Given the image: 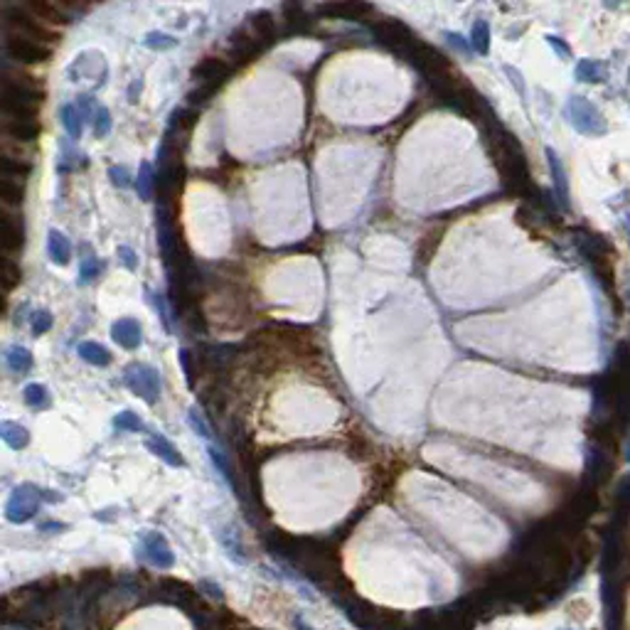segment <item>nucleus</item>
I'll return each instance as SVG.
<instances>
[{"label": "nucleus", "mask_w": 630, "mask_h": 630, "mask_svg": "<svg viewBox=\"0 0 630 630\" xmlns=\"http://www.w3.org/2000/svg\"><path fill=\"white\" fill-rule=\"evenodd\" d=\"M45 94L33 76H15L3 86V111L15 121H35L40 116Z\"/></svg>", "instance_id": "obj_1"}, {"label": "nucleus", "mask_w": 630, "mask_h": 630, "mask_svg": "<svg viewBox=\"0 0 630 630\" xmlns=\"http://www.w3.org/2000/svg\"><path fill=\"white\" fill-rule=\"evenodd\" d=\"M564 113L569 118V123L583 136H606L608 123L603 118V113L598 111L591 101H586L583 96H571L564 106Z\"/></svg>", "instance_id": "obj_2"}, {"label": "nucleus", "mask_w": 630, "mask_h": 630, "mask_svg": "<svg viewBox=\"0 0 630 630\" xmlns=\"http://www.w3.org/2000/svg\"><path fill=\"white\" fill-rule=\"evenodd\" d=\"M5 23H8V33L38 40V42H42V45L55 42L57 40V33H52L45 23H40L30 10H20V8L8 10V13H5Z\"/></svg>", "instance_id": "obj_3"}, {"label": "nucleus", "mask_w": 630, "mask_h": 630, "mask_svg": "<svg viewBox=\"0 0 630 630\" xmlns=\"http://www.w3.org/2000/svg\"><path fill=\"white\" fill-rule=\"evenodd\" d=\"M372 33L379 38V42H384L386 47L396 50V52H401V55H406L416 42H419V38H416V35L396 18L374 20V23H372Z\"/></svg>", "instance_id": "obj_4"}, {"label": "nucleus", "mask_w": 630, "mask_h": 630, "mask_svg": "<svg viewBox=\"0 0 630 630\" xmlns=\"http://www.w3.org/2000/svg\"><path fill=\"white\" fill-rule=\"evenodd\" d=\"M5 50L20 64H45V62L52 57V47L50 45H42L38 40L23 38V35H13L8 33V40H5Z\"/></svg>", "instance_id": "obj_5"}, {"label": "nucleus", "mask_w": 630, "mask_h": 630, "mask_svg": "<svg viewBox=\"0 0 630 630\" xmlns=\"http://www.w3.org/2000/svg\"><path fill=\"white\" fill-rule=\"evenodd\" d=\"M38 508H40V493L33 485H23V488H18L10 495L8 505H5V517L15 525L28 522V520L35 517Z\"/></svg>", "instance_id": "obj_6"}, {"label": "nucleus", "mask_w": 630, "mask_h": 630, "mask_svg": "<svg viewBox=\"0 0 630 630\" xmlns=\"http://www.w3.org/2000/svg\"><path fill=\"white\" fill-rule=\"evenodd\" d=\"M229 71H231L229 62L222 59V57H205V59H200L197 64L193 67L195 81H197L200 86H207L212 91L229 76Z\"/></svg>", "instance_id": "obj_7"}, {"label": "nucleus", "mask_w": 630, "mask_h": 630, "mask_svg": "<svg viewBox=\"0 0 630 630\" xmlns=\"http://www.w3.org/2000/svg\"><path fill=\"white\" fill-rule=\"evenodd\" d=\"M141 556L151 566H158V569H170V566L175 564V554L170 551V546H168V542H165V537L158 534V532L143 534V539H141Z\"/></svg>", "instance_id": "obj_8"}, {"label": "nucleus", "mask_w": 630, "mask_h": 630, "mask_svg": "<svg viewBox=\"0 0 630 630\" xmlns=\"http://www.w3.org/2000/svg\"><path fill=\"white\" fill-rule=\"evenodd\" d=\"M126 382H128V386H131L133 391H138V394H141L146 401H151V404L156 401V394H158V374L151 367H143V365H138V367H131V370H128Z\"/></svg>", "instance_id": "obj_9"}, {"label": "nucleus", "mask_w": 630, "mask_h": 630, "mask_svg": "<svg viewBox=\"0 0 630 630\" xmlns=\"http://www.w3.org/2000/svg\"><path fill=\"white\" fill-rule=\"evenodd\" d=\"M0 246L3 251L13 254V251H20L25 246V229L18 219H13V214L3 212L0 214Z\"/></svg>", "instance_id": "obj_10"}, {"label": "nucleus", "mask_w": 630, "mask_h": 630, "mask_svg": "<svg viewBox=\"0 0 630 630\" xmlns=\"http://www.w3.org/2000/svg\"><path fill=\"white\" fill-rule=\"evenodd\" d=\"M261 50H263V45L254 38V35H246V33H234V35H231L229 52L236 62H239V64H246V62L256 59V55H259Z\"/></svg>", "instance_id": "obj_11"}, {"label": "nucleus", "mask_w": 630, "mask_h": 630, "mask_svg": "<svg viewBox=\"0 0 630 630\" xmlns=\"http://www.w3.org/2000/svg\"><path fill=\"white\" fill-rule=\"evenodd\" d=\"M3 131L10 141L15 143H33L40 138V123L38 121H15V118H5Z\"/></svg>", "instance_id": "obj_12"}, {"label": "nucleus", "mask_w": 630, "mask_h": 630, "mask_svg": "<svg viewBox=\"0 0 630 630\" xmlns=\"http://www.w3.org/2000/svg\"><path fill=\"white\" fill-rule=\"evenodd\" d=\"M28 10L45 25H67L69 23V15H67L57 3H50V0H33V3L28 5Z\"/></svg>", "instance_id": "obj_13"}, {"label": "nucleus", "mask_w": 630, "mask_h": 630, "mask_svg": "<svg viewBox=\"0 0 630 630\" xmlns=\"http://www.w3.org/2000/svg\"><path fill=\"white\" fill-rule=\"evenodd\" d=\"M325 15H333V18H348V20H365L367 15H372L374 10H372V5H365V3H330V5H323Z\"/></svg>", "instance_id": "obj_14"}, {"label": "nucleus", "mask_w": 630, "mask_h": 630, "mask_svg": "<svg viewBox=\"0 0 630 630\" xmlns=\"http://www.w3.org/2000/svg\"><path fill=\"white\" fill-rule=\"evenodd\" d=\"M113 338H116L118 345L133 350L138 343H141V328H138V323L133 318H123L113 325Z\"/></svg>", "instance_id": "obj_15"}, {"label": "nucleus", "mask_w": 630, "mask_h": 630, "mask_svg": "<svg viewBox=\"0 0 630 630\" xmlns=\"http://www.w3.org/2000/svg\"><path fill=\"white\" fill-rule=\"evenodd\" d=\"M251 35H254L261 45L273 42V38H276V20H273V15L271 13L251 15Z\"/></svg>", "instance_id": "obj_16"}, {"label": "nucleus", "mask_w": 630, "mask_h": 630, "mask_svg": "<svg viewBox=\"0 0 630 630\" xmlns=\"http://www.w3.org/2000/svg\"><path fill=\"white\" fill-rule=\"evenodd\" d=\"M0 281H3L5 293L18 288L20 281H23V268H20V263H15L10 259V256H3V259H0Z\"/></svg>", "instance_id": "obj_17"}, {"label": "nucleus", "mask_w": 630, "mask_h": 630, "mask_svg": "<svg viewBox=\"0 0 630 630\" xmlns=\"http://www.w3.org/2000/svg\"><path fill=\"white\" fill-rule=\"evenodd\" d=\"M30 170H33V168H30L28 160L8 158V156L0 158V173H3V178H8V180H15V183H20V180L28 178Z\"/></svg>", "instance_id": "obj_18"}, {"label": "nucleus", "mask_w": 630, "mask_h": 630, "mask_svg": "<svg viewBox=\"0 0 630 630\" xmlns=\"http://www.w3.org/2000/svg\"><path fill=\"white\" fill-rule=\"evenodd\" d=\"M148 448H151V451L156 453L158 458H163L168 466H183V456H180V453L173 448V443L165 441L163 436L151 438V441H148Z\"/></svg>", "instance_id": "obj_19"}, {"label": "nucleus", "mask_w": 630, "mask_h": 630, "mask_svg": "<svg viewBox=\"0 0 630 630\" xmlns=\"http://www.w3.org/2000/svg\"><path fill=\"white\" fill-rule=\"evenodd\" d=\"M546 158H549V168H551V178H554V185L556 190H559V200L566 205V200H569V190H566V175H564V168H561L559 158H556L554 151H546Z\"/></svg>", "instance_id": "obj_20"}, {"label": "nucleus", "mask_w": 630, "mask_h": 630, "mask_svg": "<svg viewBox=\"0 0 630 630\" xmlns=\"http://www.w3.org/2000/svg\"><path fill=\"white\" fill-rule=\"evenodd\" d=\"M50 254H52V259L57 263L69 261L71 246H69V241H67L64 234H59V231H50Z\"/></svg>", "instance_id": "obj_21"}, {"label": "nucleus", "mask_w": 630, "mask_h": 630, "mask_svg": "<svg viewBox=\"0 0 630 630\" xmlns=\"http://www.w3.org/2000/svg\"><path fill=\"white\" fill-rule=\"evenodd\" d=\"M0 200H3L5 205H23V200H25L23 185L15 183V180L0 178Z\"/></svg>", "instance_id": "obj_22"}, {"label": "nucleus", "mask_w": 630, "mask_h": 630, "mask_svg": "<svg viewBox=\"0 0 630 630\" xmlns=\"http://www.w3.org/2000/svg\"><path fill=\"white\" fill-rule=\"evenodd\" d=\"M79 355L86 360V362L101 365V367L111 362V355L106 353V348H101V345H96V343H81L79 345Z\"/></svg>", "instance_id": "obj_23"}, {"label": "nucleus", "mask_w": 630, "mask_h": 630, "mask_svg": "<svg viewBox=\"0 0 630 630\" xmlns=\"http://www.w3.org/2000/svg\"><path fill=\"white\" fill-rule=\"evenodd\" d=\"M3 438L8 441V446H13V448H23V446H28V441H30L28 431H25L20 423H10V421L3 423Z\"/></svg>", "instance_id": "obj_24"}, {"label": "nucleus", "mask_w": 630, "mask_h": 630, "mask_svg": "<svg viewBox=\"0 0 630 630\" xmlns=\"http://www.w3.org/2000/svg\"><path fill=\"white\" fill-rule=\"evenodd\" d=\"M576 79L581 81H601V64L596 59H581L576 67Z\"/></svg>", "instance_id": "obj_25"}, {"label": "nucleus", "mask_w": 630, "mask_h": 630, "mask_svg": "<svg viewBox=\"0 0 630 630\" xmlns=\"http://www.w3.org/2000/svg\"><path fill=\"white\" fill-rule=\"evenodd\" d=\"M488 40H490V33H488V25L483 23V20H478V23L473 25V35H471V42H473V50L480 55H488Z\"/></svg>", "instance_id": "obj_26"}, {"label": "nucleus", "mask_w": 630, "mask_h": 630, "mask_svg": "<svg viewBox=\"0 0 630 630\" xmlns=\"http://www.w3.org/2000/svg\"><path fill=\"white\" fill-rule=\"evenodd\" d=\"M195 123H197V111H193V108H180V111H175L173 128H178V131H183V133H190Z\"/></svg>", "instance_id": "obj_27"}, {"label": "nucleus", "mask_w": 630, "mask_h": 630, "mask_svg": "<svg viewBox=\"0 0 630 630\" xmlns=\"http://www.w3.org/2000/svg\"><path fill=\"white\" fill-rule=\"evenodd\" d=\"M8 362H10V367H13L15 372H28L30 365H33V357H30L28 350L13 348V350H10V355H8Z\"/></svg>", "instance_id": "obj_28"}, {"label": "nucleus", "mask_w": 630, "mask_h": 630, "mask_svg": "<svg viewBox=\"0 0 630 630\" xmlns=\"http://www.w3.org/2000/svg\"><path fill=\"white\" fill-rule=\"evenodd\" d=\"M25 401H28L30 406L47 404V391H45V386H40V384H30L28 389H25Z\"/></svg>", "instance_id": "obj_29"}, {"label": "nucleus", "mask_w": 630, "mask_h": 630, "mask_svg": "<svg viewBox=\"0 0 630 630\" xmlns=\"http://www.w3.org/2000/svg\"><path fill=\"white\" fill-rule=\"evenodd\" d=\"M64 126H67V131L71 133V136L74 138H79V133H81V123L76 121V113H74V106H64Z\"/></svg>", "instance_id": "obj_30"}, {"label": "nucleus", "mask_w": 630, "mask_h": 630, "mask_svg": "<svg viewBox=\"0 0 630 630\" xmlns=\"http://www.w3.org/2000/svg\"><path fill=\"white\" fill-rule=\"evenodd\" d=\"M113 423H116V428H128V431H141V428H143V423L138 421L131 411H123V414L118 416Z\"/></svg>", "instance_id": "obj_31"}, {"label": "nucleus", "mask_w": 630, "mask_h": 630, "mask_svg": "<svg viewBox=\"0 0 630 630\" xmlns=\"http://www.w3.org/2000/svg\"><path fill=\"white\" fill-rule=\"evenodd\" d=\"M146 45H148V47H160V50H163V47H173L175 40L168 38V35H156V33H153V35H148Z\"/></svg>", "instance_id": "obj_32"}, {"label": "nucleus", "mask_w": 630, "mask_h": 630, "mask_svg": "<svg viewBox=\"0 0 630 630\" xmlns=\"http://www.w3.org/2000/svg\"><path fill=\"white\" fill-rule=\"evenodd\" d=\"M108 126H111V121H108V111L106 108H99V111H96V133H99V136H106Z\"/></svg>", "instance_id": "obj_33"}, {"label": "nucleus", "mask_w": 630, "mask_h": 630, "mask_svg": "<svg viewBox=\"0 0 630 630\" xmlns=\"http://www.w3.org/2000/svg\"><path fill=\"white\" fill-rule=\"evenodd\" d=\"M546 40H549V45H551V47H554L561 57H571V50L566 47L564 42H561V38H551V35H549V38H546Z\"/></svg>", "instance_id": "obj_34"}, {"label": "nucleus", "mask_w": 630, "mask_h": 630, "mask_svg": "<svg viewBox=\"0 0 630 630\" xmlns=\"http://www.w3.org/2000/svg\"><path fill=\"white\" fill-rule=\"evenodd\" d=\"M50 325H52L50 313H42V318H35V333H45V330H50Z\"/></svg>", "instance_id": "obj_35"}, {"label": "nucleus", "mask_w": 630, "mask_h": 630, "mask_svg": "<svg viewBox=\"0 0 630 630\" xmlns=\"http://www.w3.org/2000/svg\"><path fill=\"white\" fill-rule=\"evenodd\" d=\"M118 254L123 256V261H126L128 268H136V261H133V251L128 249V246H121V249H118Z\"/></svg>", "instance_id": "obj_36"}, {"label": "nucleus", "mask_w": 630, "mask_h": 630, "mask_svg": "<svg viewBox=\"0 0 630 630\" xmlns=\"http://www.w3.org/2000/svg\"><path fill=\"white\" fill-rule=\"evenodd\" d=\"M96 271H99V263H94V261H86V263H84V281H89V278L94 276Z\"/></svg>", "instance_id": "obj_37"}, {"label": "nucleus", "mask_w": 630, "mask_h": 630, "mask_svg": "<svg viewBox=\"0 0 630 630\" xmlns=\"http://www.w3.org/2000/svg\"><path fill=\"white\" fill-rule=\"evenodd\" d=\"M296 628L298 630H313V628H308L306 623H303V618H296Z\"/></svg>", "instance_id": "obj_38"}, {"label": "nucleus", "mask_w": 630, "mask_h": 630, "mask_svg": "<svg viewBox=\"0 0 630 630\" xmlns=\"http://www.w3.org/2000/svg\"><path fill=\"white\" fill-rule=\"evenodd\" d=\"M626 461H630V438H628V446H626Z\"/></svg>", "instance_id": "obj_39"}, {"label": "nucleus", "mask_w": 630, "mask_h": 630, "mask_svg": "<svg viewBox=\"0 0 630 630\" xmlns=\"http://www.w3.org/2000/svg\"><path fill=\"white\" fill-rule=\"evenodd\" d=\"M628 234H630V214H628ZM628 241H630V236H628Z\"/></svg>", "instance_id": "obj_40"}, {"label": "nucleus", "mask_w": 630, "mask_h": 630, "mask_svg": "<svg viewBox=\"0 0 630 630\" xmlns=\"http://www.w3.org/2000/svg\"><path fill=\"white\" fill-rule=\"evenodd\" d=\"M566 630H571V628H566Z\"/></svg>", "instance_id": "obj_41"}]
</instances>
